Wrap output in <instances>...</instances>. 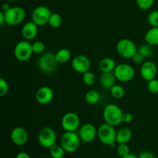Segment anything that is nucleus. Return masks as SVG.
Returning <instances> with one entry per match:
<instances>
[{"mask_svg":"<svg viewBox=\"0 0 158 158\" xmlns=\"http://www.w3.org/2000/svg\"><path fill=\"white\" fill-rule=\"evenodd\" d=\"M83 81L86 86H93L96 83V76L91 71H86L83 73Z\"/></svg>","mask_w":158,"mask_h":158,"instance_id":"nucleus-28","label":"nucleus"},{"mask_svg":"<svg viewBox=\"0 0 158 158\" xmlns=\"http://www.w3.org/2000/svg\"><path fill=\"white\" fill-rule=\"evenodd\" d=\"M53 91L49 86H43L36 91L35 99L39 103L46 105L52 101L53 99Z\"/></svg>","mask_w":158,"mask_h":158,"instance_id":"nucleus-16","label":"nucleus"},{"mask_svg":"<svg viewBox=\"0 0 158 158\" xmlns=\"http://www.w3.org/2000/svg\"><path fill=\"white\" fill-rule=\"evenodd\" d=\"M137 52H140L144 58H148L151 57L154 53V50H153L152 46L149 44H143L141 45L140 47L137 49Z\"/></svg>","mask_w":158,"mask_h":158,"instance_id":"nucleus-27","label":"nucleus"},{"mask_svg":"<svg viewBox=\"0 0 158 158\" xmlns=\"http://www.w3.org/2000/svg\"><path fill=\"white\" fill-rule=\"evenodd\" d=\"M72 67L76 72L80 73H84L89 70L90 68V60L86 56L77 55L72 60Z\"/></svg>","mask_w":158,"mask_h":158,"instance_id":"nucleus-13","label":"nucleus"},{"mask_svg":"<svg viewBox=\"0 0 158 158\" xmlns=\"http://www.w3.org/2000/svg\"><path fill=\"white\" fill-rule=\"evenodd\" d=\"M11 140L16 146H23L29 140V135L26 130L22 127L13 128L10 134Z\"/></svg>","mask_w":158,"mask_h":158,"instance_id":"nucleus-14","label":"nucleus"},{"mask_svg":"<svg viewBox=\"0 0 158 158\" xmlns=\"http://www.w3.org/2000/svg\"><path fill=\"white\" fill-rule=\"evenodd\" d=\"M6 23V19H5V14L3 11L0 12V25H2Z\"/></svg>","mask_w":158,"mask_h":158,"instance_id":"nucleus-39","label":"nucleus"},{"mask_svg":"<svg viewBox=\"0 0 158 158\" xmlns=\"http://www.w3.org/2000/svg\"><path fill=\"white\" fill-rule=\"evenodd\" d=\"M6 23L9 26H17L23 22L26 17V11L20 6L11 7L6 12H4Z\"/></svg>","mask_w":158,"mask_h":158,"instance_id":"nucleus-6","label":"nucleus"},{"mask_svg":"<svg viewBox=\"0 0 158 158\" xmlns=\"http://www.w3.org/2000/svg\"><path fill=\"white\" fill-rule=\"evenodd\" d=\"M80 117L73 112H68L65 114L61 120L62 127L67 132H75L80 127Z\"/></svg>","mask_w":158,"mask_h":158,"instance_id":"nucleus-11","label":"nucleus"},{"mask_svg":"<svg viewBox=\"0 0 158 158\" xmlns=\"http://www.w3.org/2000/svg\"><path fill=\"white\" fill-rule=\"evenodd\" d=\"M134 61V63H137V64H141L143 63V60H144V57L140 53V52H137L134 55V56L131 58Z\"/></svg>","mask_w":158,"mask_h":158,"instance_id":"nucleus-35","label":"nucleus"},{"mask_svg":"<svg viewBox=\"0 0 158 158\" xmlns=\"http://www.w3.org/2000/svg\"><path fill=\"white\" fill-rule=\"evenodd\" d=\"M56 59L59 63H66L70 60L72 54L68 49L62 48L55 53Z\"/></svg>","mask_w":158,"mask_h":158,"instance_id":"nucleus-22","label":"nucleus"},{"mask_svg":"<svg viewBox=\"0 0 158 158\" xmlns=\"http://www.w3.org/2000/svg\"><path fill=\"white\" fill-rule=\"evenodd\" d=\"M157 74V67L154 62L146 61L142 63L140 67V75L146 81H150L156 78Z\"/></svg>","mask_w":158,"mask_h":158,"instance_id":"nucleus-15","label":"nucleus"},{"mask_svg":"<svg viewBox=\"0 0 158 158\" xmlns=\"http://www.w3.org/2000/svg\"><path fill=\"white\" fill-rule=\"evenodd\" d=\"M110 94L112 95V97L114 99H121L124 97L125 95V89L120 85H117L115 84L114 86H113L110 89Z\"/></svg>","mask_w":158,"mask_h":158,"instance_id":"nucleus-26","label":"nucleus"},{"mask_svg":"<svg viewBox=\"0 0 158 158\" xmlns=\"http://www.w3.org/2000/svg\"><path fill=\"white\" fill-rule=\"evenodd\" d=\"M116 80H117V78L114 72L102 73L100 78V85L102 87L106 89H110L111 87L115 85Z\"/></svg>","mask_w":158,"mask_h":158,"instance_id":"nucleus-18","label":"nucleus"},{"mask_svg":"<svg viewBox=\"0 0 158 158\" xmlns=\"http://www.w3.org/2000/svg\"><path fill=\"white\" fill-rule=\"evenodd\" d=\"M38 141L43 148L49 149L56 143V134L52 128L45 127L38 134Z\"/></svg>","mask_w":158,"mask_h":158,"instance_id":"nucleus-8","label":"nucleus"},{"mask_svg":"<svg viewBox=\"0 0 158 158\" xmlns=\"http://www.w3.org/2000/svg\"><path fill=\"white\" fill-rule=\"evenodd\" d=\"M6 1H8V2H14V1H15V0H6Z\"/></svg>","mask_w":158,"mask_h":158,"instance_id":"nucleus-42","label":"nucleus"},{"mask_svg":"<svg viewBox=\"0 0 158 158\" xmlns=\"http://www.w3.org/2000/svg\"><path fill=\"white\" fill-rule=\"evenodd\" d=\"M65 150L63 149L61 145H58L56 143L55 145L49 148V154L52 158H63L65 155Z\"/></svg>","mask_w":158,"mask_h":158,"instance_id":"nucleus-23","label":"nucleus"},{"mask_svg":"<svg viewBox=\"0 0 158 158\" xmlns=\"http://www.w3.org/2000/svg\"><path fill=\"white\" fill-rule=\"evenodd\" d=\"M137 49L134 42L129 39H122L117 43L116 49L119 55L125 59L132 58L137 52Z\"/></svg>","mask_w":158,"mask_h":158,"instance_id":"nucleus-5","label":"nucleus"},{"mask_svg":"<svg viewBox=\"0 0 158 158\" xmlns=\"http://www.w3.org/2000/svg\"><path fill=\"white\" fill-rule=\"evenodd\" d=\"M134 120V117L130 113H125L123 114V122L126 123H130L133 121Z\"/></svg>","mask_w":158,"mask_h":158,"instance_id":"nucleus-37","label":"nucleus"},{"mask_svg":"<svg viewBox=\"0 0 158 158\" xmlns=\"http://www.w3.org/2000/svg\"><path fill=\"white\" fill-rule=\"evenodd\" d=\"M32 44L28 40H22L15 45L14 48V55L16 60L20 62L29 60L32 56Z\"/></svg>","mask_w":158,"mask_h":158,"instance_id":"nucleus-7","label":"nucleus"},{"mask_svg":"<svg viewBox=\"0 0 158 158\" xmlns=\"http://www.w3.org/2000/svg\"><path fill=\"white\" fill-rule=\"evenodd\" d=\"M58 62L56 59L55 53L47 52L40 56L38 60V66L40 70L46 74L53 73L56 69Z\"/></svg>","mask_w":158,"mask_h":158,"instance_id":"nucleus-4","label":"nucleus"},{"mask_svg":"<svg viewBox=\"0 0 158 158\" xmlns=\"http://www.w3.org/2000/svg\"><path fill=\"white\" fill-rule=\"evenodd\" d=\"M132 137V132L129 128H122L117 132L116 137V143H127Z\"/></svg>","mask_w":158,"mask_h":158,"instance_id":"nucleus-20","label":"nucleus"},{"mask_svg":"<svg viewBox=\"0 0 158 158\" xmlns=\"http://www.w3.org/2000/svg\"><path fill=\"white\" fill-rule=\"evenodd\" d=\"M148 88L150 92L152 94H158V80L155 78L148 81Z\"/></svg>","mask_w":158,"mask_h":158,"instance_id":"nucleus-34","label":"nucleus"},{"mask_svg":"<svg viewBox=\"0 0 158 158\" xmlns=\"http://www.w3.org/2000/svg\"><path fill=\"white\" fill-rule=\"evenodd\" d=\"M80 139L84 143H91L97 136V130L92 123H85L80 127L79 131Z\"/></svg>","mask_w":158,"mask_h":158,"instance_id":"nucleus-12","label":"nucleus"},{"mask_svg":"<svg viewBox=\"0 0 158 158\" xmlns=\"http://www.w3.org/2000/svg\"><path fill=\"white\" fill-rule=\"evenodd\" d=\"M138 158H156L155 155L150 151H142L138 155Z\"/></svg>","mask_w":158,"mask_h":158,"instance_id":"nucleus-36","label":"nucleus"},{"mask_svg":"<svg viewBox=\"0 0 158 158\" xmlns=\"http://www.w3.org/2000/svg\"><path fill=\"white\" fill-rule=\"evenodd\" d=\"M154 0H136L137 6L143 10H148L151 9L154 5Z\"/></svg>","mask_w":158,"mask_h":158,"instance_id":"nucleus-30","label":"nucleus"},{"mask_svg":"<svg viewBox=\"0 0 158 158\" xmlns=\"http://www.w3.org/2000/svg\"><path fill=\"white\" fill-rule=\"evenodd\" d=\"M80 135L76 132L65 131L60 138V145L67 153H74L79 149L80 146Z\"/></svg>","mask_w":158,"mask_h":158,"instance_id":"nucleus-3","label":"nucleus"},{"mask_svg":"<svg viewBox=\"0 0 158 158\" xmlns=\"http://www.w3.org/2000/svg\"><path fill=\"white\" fill-rule=\"evenodd\" d=\"M9 92V85L4 78L0 79V97H3Z\"/></svg>","mask_w":158,"mask_h":158,"instance_id":"nucleus-33","label":"nucleus"},{"mask_svg":"<svg viewBox=\"0 0 158 158\" xmlns=\"http://www.w3.org/2000/svg\"><path fill=\"white\" fill-rule=\"evenodd\" d=\"M15 158H31L29 154L26 152H20L15 156Z\"/></svg>","mask_w":158,"mask_h":158,"instance_id":"nucleus-38","label":"nucleus"},{"mask_svg":"<svg viewBox=\"0 0 158 158\" xmlns=\"http://www.w3.org/2000/svg\"><path fill=\"white\" fill-rule=\"evenodd\" d=\"M32 51L33 53L35 54H41L43 53L46 49V46L42 41H35L33 43H32Z\"/></svg>","mask_w":158,"mask_h":158,"instance_id":"nucleus-31","label":"nucleus"},{"mask_svg":"<svg viewBox=\"0 0 158 158\" xmlns=\"http://www.w3.org/2000/svg\"><path fill=\"white\" fill-rule=\"evenodd\" d=\"M11 8V6H9V3H3L2 6V9L3 12H6V11L9 10V9Z\"/></svg>","mask_w":158,"mask_h":158,"instance_id":"nucleus-40","label":"nucleus"},{"mask_svg":"<svg viewBox=\"0 0 158 158\" xmlns=\"http://www.w3.org/2000/svg\"><path fill=\"white\" fill-rule=\"evenodd\" d=\"M39 32V26L32 21L27 22L22 28V35L25 40L31 41L36 37Z\"/></svg>","mask_w":158,"mask_h":158,"instance_id":"nucleus-17","label":"nucleus"},{"mask_svg":"<svg viewBox=\"0 0 158 158\" xmlns=\"http://www.w3.org/2000/svg\"><path fill=\"white\" fill-rule=\"evenodd\" d=\"M103 117L105 123L115 127L123 122V113L117 105L110 103L106 105L103 109Z\"/></svg>","mask_w":158,"mask_h":158,"instance_id":"nucleus-1","label":"nucleus"},{"mask_svg":"<svg viewBox=\"0 0 158 158\" xmlns=\"http://www.w3.org/2000/svg\"><path fill=\"white\" fill-rule=\"evenodd\" d=\"M117 153L120 158L124 157L131 154V149L127 143H119L117 148Z\"/></svg>","mask_w":158,"mask_h":158,"instance_id":"nucleus-29","label":"nucleus"},{"mask_svg":"<svg viewBox=\"0 0 158 158\" xmlns=\"http://www.w3.org/2000/svg\"><path fill=\"white\" fill-rule=\"evenodd\" d=\"M97 137L102 143L114 148L116 143L117 131L114 126L105 123L100 125L97 130Z\"/></svg>","mask_w":158,"mask_h":158,"instance_id":"nucleus-2","label":"nucleus"},{"mask_svg":"<svg viewBox=\"0 0 158 158\" xmlns=\"http://www.w3.org/2000/svg\"><path fill=\"white\" fill-rule=\"evenodd\" d=\"M117 66L115 60L110 57L102 59L99 63V68L102 73L114 72Z\"/></svg>","mask_w":158,"mask_h":158,"instance_id":"nucleus-19","label":"nucleus"},{"mask_svg":"<svg viewBox=\"0 0 158 158\" xmlns=\"http://www.w3.org/2000/svg\"><path fill=\"white\" fill-rule=\"evenodd\" d=\"M114 73L117 80L123 83L131 81L135 76L134 68L127 63H120L117 65Z\"/></svg>","mask_w":158,"mask_h":158,"instance_id":"nucleus-9","label":"nucleus"},{"mask_svg":"<svg viewBox=\"0 0 158 158\" xmlns=\"http://www.w3.org/2000/svg\"><path fill=\"white\" fill-rule=\"evenodd\" d=\"M100 94L96 90H89L85 95V100L89 104H96L100 100Z\"/></svg>","mask_w":158,"mask_h":158,"instance_id":"nucleus-25","label":"nucleus"},{"mask_svg":"<svg viewBox=\"0 0 158 158\" xmlns=\"http://www.w3.org/2000/svg\"><path fill=\"white\" fill-rule=\"evenodd\" d=\"M62 23H63V18L61 15L56 12H52L48 24L52 28L57 29L62 26Z\"/></svg>","mask_w":158,"mask_h":158,"instance_id":"nucleus-24","label":"nucleus"},{"mask_svg":"<svg viewBox=\"0 0 158 158\" xmlns=\"http://www.w3.org/2000/svg\"><path fill=\"white\" fill-rule=\"evenodd\" d=\"M148 20L152 27H158V10H154L150 12Z\"/></svg>","mask_w":158,"mask_h":158,"instance_id":"nucleus-32","label":"nucleus"},{"mask_svg":"<svg viewBox=\"0 0 158 158\" xmlns=\"http://www.w3.org/2000/svg\"><path fill=\"white\" fill-rule=\"evenodd\" d=\"M145 41L151 46L158 45V27H152L145 34Z\"/></svg>","mask_w":158,"mask_h":158,"instance_id":"nucleus-21","label":"nucleus"},{"mask_svg":"<svg viewBox=\"0 0 158 158\" xmlns=\"http://www.w3.org/2000/svg\"><path fill=\"white\" fill-rule=\"evenodd\" d=\"M51 14L50 9L46 6H37L32 13V21L38 26H46L49 23Z\"/></svg>","mask_w":158,"mask_h":158,"instance_id":"nucleus-10","label":"nucleus"},{"mask_svg":"<svg viewBox=\"0 0 158 158\" xmlns=\"http://www.w3.org/2000/svg\"><path fill=\"white\" fill-rule=\"evenodd\" d=\"M122 158H138V157H137L136 155H134V154H129L128 156H127V157H122Z\"/></svg>","mask_w":158,"mask_h":158,"instance_id":"nucleus-41","label":"nucleus"}]
</instances>
